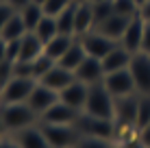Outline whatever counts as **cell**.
<instances>
[{"label":"cell","mask_w":150,"mask_h":148,"mask_svg":"<svg viewBox=\"0 0 150 148\" xmlns=\"http://www.w3.org/2000/svg\"><path fill=\"white\" fill-rule=\"evenodd\" d=\"M131 20H133V18H126V15H117V13H113L111 18H107L105 22L98 24L96 30H100L102 35H107V37H111V39H115V42H120Z\"/></svg>","instance_id":"obj_19"},{"label":"cell","mask_w":150,"mask_h":148,"mask_svg":"<svg viewBox=\"0 0 150 148\" xmlns=\"http://www.w3.org/2000/svg\"><path fill=\"white\" fill-rule=\"evenodd\" d=\"M91 2H98V0H91Z\"/></svg>","instance_id":"obj_47"},{"label":"cell","mask_w":150,"mask_h":148,"mask_svg":"<svg viewBox=\"0 0 150 148\" xmlns=\"http://www.w3.org/2000/svg\"><path fill=\"white\" fill-rule=\"evenodd\" d=\"M0 2H9V0H0Z\"/></svg>","instance_id":"obj_45"},{"label":"cell","mask_w":150,"mask_h":148,"mask_svg":"<svg viewBox=\"0 0 150 148\" xmlns=\"http://www.w3.org/2000/svg\"><path fill=\"white\" fill-rule=\"evenodd\" d=\"M74 76H76V81H81V83H85V85L100 83V81L105 79L102 59H96V57H89V55H87V57L83 59V63L74 70Z\"/></svg>","instance_id":"obj_12"},{"label":"cell","mask_w":150,"mask_h":148,"mask_svg":"<svg viewBox=\"0 0 150 148\" xmlns=\"http://www.w3.org/2000/svg\"><path fill=\"white\" fill-rule=\"evenodd\" d=\"M54 65H57V61H54V59H50L46 52H44V55H39V57L33 61V76L39 81L41 76H44L46 72H50V68H54Z\"/></svg>","instance_id":"obj_30"},{"label":"cell","mask_w":150,"mask_h":148,"mask_svg":"<svg viewBox=\"0 0 150 148\" xmlns=\"http://www.w3.org/2000/svg\"><path fill=\"white\" fill-rule=\"evenodd\" d=\"M0 122L7 129V133H15L20 129L37 124L39 115L28 107V103H11V105H0Z\"/></svg>","instance_id":"obj_2"},{"label":"cell","mask_w":150,"mask_h":148,"mask_svg":"<svg viewBox=\"0 0 150 148\" xmlns=\"http://www.w3.org/2000/svg\"><path fill=\"white\" fill-rule=\"evenodd\" d=\"M74 81H76L74 72H70V70L61 68V65L57 63L54 68H50V72H46L44 76H41L39 83L46 85V87H50L52 91H57V94H59V91H63L70 83H74Z\"/></svg>","instance_id":"obj_16"},{"label":"cell","mask_w":150,"mask_h":148,"mask_svg":"<svg viewBox=\"0 0 150 148\" xmlns=\"http://www.w3.org/2000/svg\"><path fill=\"white\" fill-rule=\"evenodd\" d=\"M83 113L105 118V120H115V98L109 94V89L105 87L102 81L89 85V94H87V103Z\"/></svg>","instance_id":"obj_1"},{"label":"cell","mask_w":150,"mask_h":148,"mask_svg":"<svg viewBox=\"0 0 150 148\" xmlns=\"http://www.w3.org/2000/svg\"><path fill=\"white\" fill-rule=\"evenodd\" d=\"M74 42H76L74 35H63V33H59V35H54V37L44 46V52L48 55L50 59L59 61V59H61V57H63V55L70 50V46L74 44Z\"/></svg>","instance_id":"obj_21"},{"label":"cell","mask_w":150,"mask_h":148,"mask_svg":"<svg viewBox=\"0 0 150 148\" xmlns=\"http://www.w3.org/2000/svg\"><path fill=\"white\" fill-rule=\"evenodd\" d=\"M150 122V96H142L139 94V105H137V122L135 129H144Z\"/></svg>","instance_id":"obj_29"},{"label":"cell","mask_w":150,"mask_h":148,"mask_svg":"<svg viewBox=\"0 0 150 148\" xmlns=\"http://www.w3.org/2000/svg\"><path fill=\"white\" fill-rule=\"evenodd\" d=\"M131 59H133V52L131 50H126L124 46L117 44L115 48L111 50L109 55H107L105 59H102V68H105V74L109 72H117V70H124L131 65Z\"/></svg>","instance_id":"obj_18"},{"label":"cell","mask_w":150,"mask_h":148,"mask_svg":"<svg viewBox=\"0 0 150 148\" xmlns=\"http://www.w3.org/2000/svg\"><path fill=\"white\" fill-rule=\"evenodd\" d=\"M113 9L117 15H126V18H135L139 13V7L135 0H113Z\"/></svg>","instance_id":"obj_31"},{"label":"cell","mask_w":150,"mask_h":148,"mask_svg":"<svg viewBox=\"0 0 150 148\" xmlns=\"http://www.w3.org/2000/svg\"><path fill=\"white\" fill-rule=\"evenodd\" d=\"M76 129L81 131V135H94V137H105V140H115V135H117L113 120L96 118V115H87V113L79 115Z\"/></svg>","instance_id":"obj_6"},{"label":"cell","mask_w":150,"mask_h":148,"mask_svg":"<svg viewBox=\"0 0 150 148\" xmlns=\"http://www.w3.org/2000/svg\"><path fill=\"white\" fill-rule=\"evenodd\" d=\"M70 2H72V0H46V2L41 4V9H44L46 15H52V18H57V15L63 11Z\"/></svg>","instance_id":"obj_32"},{"label":"cell","mask_w":150,"mask_h":148,"mask_svg":"<svg viewBox=\"0 0 150 148\" xmlns=\"http://www.w3.org/2000/svg\"><path fill=\"white\" fill-rule=\"evenodd\" d=\"M15 11H18V9L11 7L9 2H0V30H2V26L9 22V18H11Z\"/></svg>","instance_id":"obj_34"},{"label":"cell","mask_w":150,"mask_h":148,"mask_svg":"<svg viewBox=\"0 0 150 148\" xmlns=\"http://www.w3.org/2000/svg\"><path fill=\"white\" fill-rule=\"evenodd\" d=\"M79 115H81V111L72 109L70 105H65V103L59 100V103H54L44 115H41L39 122H50V124H76Z\"/></svg>","instance_id":"obj_15"},{"label":"cell","mask_w":150,"mask_h":148,"mask_svg":"<svg viewBox=\"0 0 150 148\" xmlns=\"http://www.w3.org/2000/svg\"><path fill=\"white\" fill-rule=\"evenodd\" d=\"M122 148H146V146H144V144H142V140H139V137L135 135V137H128V140L122 144Z\"/></svg>","instance_id":"obj_38"},{"label":"cell","mask_w":150,"mask_h":148,"mask_svg":"<svg viewBox=\"0 0 150 148\" xmlns=\"http://www.w3.org/2000/svg\"><path fill=\"white\" fill-rule=\"evenodd\" d=\"M28 2H30V0H9V4H11V7H15L18 11H20L22 7H26Z\"/></svg>","instance_id":"obj_40"},{"label":"cell","mask_w":150,"mask_h":148,"mask_svg":"<svg viewBox=\"0 0 150 148\" xmlns=\"http://www.w3.org/2000/svg\"><path fill=\"white\" fill-rule=\"evenodd\" d=\"M0 148H20V146H18V142H15L11 135L4 133L2 137H0Z\"/></svg>","instance_id":"obj_37"},{"label":"cell","mask_w":150,"mask_h":148,"mask_svg":"<svg viewBox=\"0 0 150 148\" xmlns=\"http://www.w3.org/2000/svg\"><path fill=\"white\" fill-rule=\"evenodd\" d=\"M39 81L33 79V76H18L13 74V79L9 81L2 87V94H0V105H11V103H26L30 91L35 89Z\"/></svg>","instance_id":"obj_5"},{"label":"cell","mask_w":150,"mask_h":148,"mask_svg":"<svg viewBox=\"0 0 150 148\" xmlns=\"http://www.w3.org/2000/svg\"><path fill=\"white\" fill-rule=\"evenodd\" d=\"M105 87L109 89V94L113 98H122V96H131V94H137L135 89V81H133V74L128 68L124 70H117V72H109L105 74L102 79Z\"/></svg>","instance_id":"obj_8"},{"label":"cell","mask_w":150,"mask_h":148,"mask_svg":"<svg viewBox=\"0 0 150 148\" xmlns=\"http://www.w3.org/2000/svg\"><path fill=\"white\" fill-rule=\"evenodd\" d=\"M4 133H7V129H4V126H2V122H0V137H2Z\"/></svg>","instance_id":"obj_42"},{"label":"cell","mask_w":150,"mask_h":148,"mask_svg":"<svg viewBox=\"0 0 150 148\" xmlns=\"http://www.w3.org/2000/svg\"><path fill=\"white\" fill-rule=\"evenodd\" d=\"M137 137L142 140V144L146 146V148H150V122H148L146 126H144V129H139V131H137Z\"/></svg>","instance_id":"obj_35"},{"label":"cell","mask_w":150,"mask_h":148,"mask_svg":"<svg viewBox=\"0 0 150 148\" xmlns=\"http://www.w3.org/2000/svg\"><path fill=\"white\" fill-rule=\"evenodd\" d=\"M30 2H37V4H44L46 0H30Z\"/></svg>","instance_id":"obj_43"},{"label":"cell","mask_w":150,"mask_h":148,"mask_svg":"<svg viewBox=\"0 0 150 148\" xmlns=\"http://www.w3.org/2000/svg\"><path fill=\"white\" fill-rule=\"evenodd\" d=\"M39 55H44V42H41L33 30H28L22 37V48H20L18 61H35ZM18 61H15V63H18Z\"/></svg>","instance_id":"obj_20"},{"label":"cell","mask_w":150,"mask_h":148,"mask_svg":"<svg viewBox=\"0 0 150 148\" xmlns=\"http://www.w3.org/2000/svg\"><path fill=\"white\" fill-rule=\"evenodd\" d=\"M26 33H28V28H26V24H24L22 15H20V11H15L11 18H9V22L2 26L0 37H2L4 42H13V39H22Z\"/></svg>","instance_id":"obj_23"},{"label":"cell","mask_w":150,"mask_h":148,"mask_svg":"<svg viewBox=\"0 0 150 148\" xmlns=\"http://www.w3.org/2000/svg\"><path fill=\"white\" fill-rule=\"evenodd\" d=\"M76 4L79 0H72L68 7L63 9L59 15H57V26H59V33L63 35H74V22H76ZM76 37V35H74Z\"/></svg>","instance_id":"obj_24"},{"label":"cell","mask_w":150,"mask_h":148,"mask_svg":"<svg viewBox=\"0 0 150 148\" xmlns=\"http://www.w3.org/2000/svg\"><path fill=\"white\" fill-rule=\"evenodd\" d=\"M46 140L52 148H74L81 140V131L76 124H50V122H39Z\"/></svg>","instance_id":"obj_3"},{"label":"cell","mask_w":150,"mask_h":148,"mask_svg":"<svg viewBox=\"0 0 150 148\" xmlns=\"http://www.w3.org/2000/svg\"><path fill=\"white\" fill-rule=\"evenodd\" d=\"M20 15H22V20H24V24H26V28L28 30H35L37 28V24L41 22V18H44V9H41V4L37 2H28L26 7H22L20 9Z\"/></svg>","instance_id":"obj_25"},{"label":"cell","mask_w":150,"mask_h":148,"mask_svg":"<svg viewBox=\"0 0 150 148\" xmlns=\"http://www.w3.org/2000/svg\"><path fill=\"white\" fill-rule=\"evenodd\" d=\"M128 70H131V74H133L137 94L150 96V55L144 52V50L133 52V59H131Z\"/></svg>","instance_id":"obj_7"},{"label":"cell","mask_w":150,"mask_h":148,"mask_svg":"<svg viewBox=\"0 0 150 148\" xmlns=\"http://www.w3.org/2000/svg\"><path fill=\"white\" fill-rule=\"evenodd\" d=\"M144 26H146V20L142 18V13H137L135 18L128 22V26H126V30H124V35H122V39H120V46H124V48L131 50V52L142 50Z\"/></svg>","instance_id":"obj_13"},{"label":"cell","mask_w":150,"mask_h":148,"mask_svg":"<svg viewBox=\"0 0 150 148\" xmlns=\"http://www.w3.org/2000/svg\"><path fill=\"white\" fill-rule=\"evenodd\" d=\"M26 103H28L30 109H33L35 113L41 118V115H44L54 103H59V94H57V91H52L50 87H46V85L37 83V85H35V89L30 91V96H28Z\"/></svg>","instance_id":"obj_10"},{"label":"cell","mask_w":150,"mask_h":148,"mask_svg":"<svg viewBox=\"0 0 150 148\" xmlns=\"http://www.w3.org/2000/svg\"><path fill=\"white\" fill-rule=\"evenodd\" d=\"M79 39L83 42V46H85V52L89 55V57H96V59H105L107 55L120 44V42H115V39L102 35L100 30H96V28L89 30L87 35H83V37H79Z\"/></svg>","instance_id":"obj_9"},{"label":"cell","mask_w":150,"mask_h":148,"mask_svg":"<svg viewBox=\"0 0 150 148\" xmlns=\"http://www.w3.org/2000/svg\"><path fill=\"white\" fill-rule=\"evenodd\" d=\"M11 137L15 142H18L20 148H52L50 146V142L46 140L44 131H41L39 122L33 126H26V129H20L15 131V133H11Z\"/></svg>","instance_id":"obj_11"},{"label":"cell","mask_w":150,"mask_h":148,"mask_svg":"<svg viewBox=\"0 0 150 148\" xmlns=\"http://www.w3.org/2000/svg\"><path fill=\"white\" fill-rule=\"evenodd\" d=\"M139 13H142V18L146 20V22H150V0H148L146 4H144L142 9H139Z\"/></svg>","instance_id":"obj_39"},{"label":"cell","mask_w":150,"mask_h":148,"mask_svg":"<svg viewBox=\"0 0 150 148\" xmlns=\"http://www.w3.org/2000/svg\"><path fill=\"white\" fill-rule=\"evenodd\" d=\"M89 2H91V0H89ZM91 7H94V20H96V26L115 13V9H113V0H98V2H91Z\"/></svg>","instance_id":"obj_27"},{"label":"cell","mask_w":150,"mask_h":148,"mask_svg":"<svg viewBox=\"0 0 150 148\" xmlns=\"http://www.w3.org/2000/svg\"><path fill=\"white\" fill-rule=\"evenodd\" d=\"M135 2H137V7H139V9H142V7H144V4H146V2H148V0H135Z\"/></svg>","instance_id":"obj_41"},{"label":"cell","mask_w":150,"mask_h":148,"mask_svg":"<svg viewBox=\"0 0 150 148\" xmlns=\"http://www.w3.org/2000/svg\"><path fill=\"white\" fill-rule=\"evenodd\" d=\"M87 94H89V85L81 83V81H74V83H70L63 91H59V100L83 113L85 103H87Z\"/></svg>","instance_id":"obj_14"},{"label":"cell","mask_w":150,"mask_h":148,"mask_svg":"<svg viewBox=\"0 0 150 148\" xmlns=\"http://www.w3.org/2000/svg\"><path fill=\"white\" fill-rule=\"evenodd\" d=\"M96 28V20H94V7L89 0H79L76 4V22H74V35L83 37L89 30Z\"/></svg>","instance_id":"obj_17"},{"label":"cell","mask_w":150,"mask_h":148,"mask_svg":"<svg viewBox=\"0 0 150 148\" xmlns=\"http://www.w3.org/2000/svg\"><path fill=\"white\" fill-rule=\"evenodd\" d=\"M142 50L150 55V22H146L144 26V39H142Z\"/></svg>","instance_id":"obj_36"},{"label":"cell","mask_w":150,"mask_h":148,"mask_svg":"<svg viewBox=\"0 0 150 148\" xmlns=\"http://www.w3.org/2000/svg\"><path fill=\"white\" fill-rule=\"evenodd\" d=\"M85 57H87L85 46H83V42L76 37V42L70 46V50H68V52H65L59 61H57V63H59L61 68H65V70H70V72H74V70L83 63V59H85Z\"/></svg>","instance_id":"obj_22"},{"label":"cell","mask_w":150,"mask_h":148,"mask_svg":"<svg viewBox=\"0 0 150 148\" xmlns=\"http://www.w3.org/2000/svg\"><path fill=\"white\" fill-rule=\"evenodd\" d=\"M115 140H105V137H94V135H81L79 144L74 148H113Z\"/></svg>","instance_id":"obj_28"},{"label":"cell","mask_w":150,"mask_h":148,"mask_svg":"<svg viewBox=\"0 0 150 148\" xmlns=\"http://www.w3.org/2000/svg\"><path fill=\"white\" fill-rule=\"evenodd\" d=\"M35 35L44 42V46L50 42V39L54 37V35H59V26H57V18H52V15H44L41 18V22L37 24V28L33 30Z\"/></svg>","instance_id":"obj_26"},{"label":"cell","mask_w":150,"mask_h":148,"mask_svg":"<svg viewBox=\"0 0 150 148\" xmlns=\"http://www.w3.org/2000/svg\"><path fill=\"white\" fill-rule=\"evenodd\" d=\"M20 48H22V39H13V42H7V61H18L20 57Z\"/></svg>","instance_id":"obj_33"},{"label":"cell","mask_w":150,"mask_h":148,"mask_svg":"<svg viewBox=\"0 0 150 148\" xmlns=\"http://www.w3.org/2000/svg\"><path fill=\"white\" fill-rule=\"evenodd\" d=\"M113 148H122V144H120V146H117V144H115V146H113Z\"/></svg>","instance_id":"obj_44"},{"label":"cell","mask_w":150,"mask_h":148,"mask_svg":"<svg viewBox=\"0 0 150 148\" xmlns=\"http://www.w3.org/2000/svg\"><path fill=\"white\" fill-rule=\"evenodd\" d=\"M137 105H139V94H131V96H122L115 98V129L117 135L124 131H133L137 133L135 122H137Z\"/></svg>","instance_id":"obj_4"},{"label":"cell","mask_w":150,"mask_h":148,"mask_svg":"<svg viewBox=\"0 0 150 148\" xmlns=\"http://www.w3.org/2000/svg\"><path fill=\"white\" fill-rule=\"evenodd\" d=\"M0 94H2V87H0Z\"/></svg>","instance_id":"obj_46"}]
</instances>
